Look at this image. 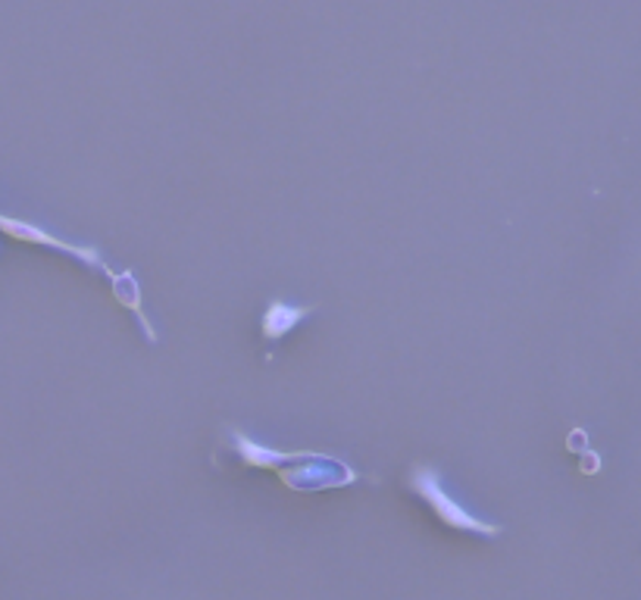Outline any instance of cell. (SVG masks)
<instances>
[{"mask_svg":"<svg viewBox=\"0 0 641 600\" xmlns=\"http://www.w3.org/2000/svg\"><path fill=\"white\" fill-rule=\"evenodd\" d=\"M410 485H413V491H420V498L429 500V507L435 510V516L444 525L461 529V532H476V535H498L501 532L498 525L473 516L469 510H463L457 500H451V495L441 488V476L435 466H417L413 476H410Z\"/></svg>","mask_w":641,"mask_h":600,"instance_id":"obj_1","label":"cell"},{"mask_svg":"<svg viewBox=\"0 0 641 600\" xmlns=\"http://www.w3.org/2000/svg\"><path fill=\"white\" fill-rule=\"evenodd\" d=\"M0 232L10 235V238L25 241V244H41V247H54V251H60V254H69V257H79L81 263L98 266V269H103V273L113 279V273L107 269V263L101 260V254H98L95 247H81V244H73V241H63L57 238V235H51V232L38 229V225H32V222L16 220V216H3V213H0Z\"/></svg>","mask_w":641,"mask_h":600,"instance_id":"obj_2","label":"cell"},{"mask_svg":"<svg viewBox=\"0 0 641 600\" xmlns=\"http://www.w3.org/2000/svg\"><path fill=\"white\" fill-rule=\"evenodd\" d=\"M232 441H235V451L241 454V460L247 463V466H254V469H276L279 473L285 463H301L317 454V451H269V447H263L254 438H247L239 429L232 432Z\"/></svg>","mask_w":641,"mask_h":600,"instance_id":"obj_3","label":"cell"},{"mask_svg":"<svg viewBox=\"0 0 641 600\" xmlns=\"http://www.w3.org/2000/svg\"><path fill=\"white\" fill-rule=\"evenodd\" d=\"M313 313V307H291V303H285V300H273L269 303V310L263 313V335L269 341H279L285 338L303 316H310Z\"/></svg>","mask_w":641,"mask_h":600,"instance_id":"obj_4","label":"cell"},{"mask_svg":"<svg viewBox=\"0 0 641 600\" xmlns=\"http://www.w3.org/2000/svg\"><path fill=\"white\" fill-rule=\"evenodd\" d=\"M113 295H117V300H120L122 307H129V310H135V313H139L141 325L147 329V338H151V341L157 338V335L151 332V325H147V316H144V310H141L139 279H135V276H113Z\"/></svg>","mask_w":641,"mask_h":600,"instance_id":"obj_5","label":"cell"},{"mask_svg":"<svg viewBox=\"0 0 641 600\" xmlns=\"http://www.w3.org/2000/svg\"><path fill=\"white\" fill-rule=\"evenodd\" d=\"M579 469H582V476H595V473L601 469V457H598V454H592V451H585V454H582Z\"/></svg>","mask_w":641,"mask_h":600,"instance_id":"obj_6","label":"cell"},{"mask_svg":"<svg viewBox=\"0 0 641 600\" xmlns=\"http://www.w3.org/2000/svg\"><path fill=\"white\" fill-rule=\"evenodd\" d=\"M566 447H570V451H576V454H585V451H588V435H585L582 429H576V432H570V438H566Z\"/></svg>","mask_w":641,"mask_h":600,"instance_id":"obj_7","label":"cell"}]
</instances>
